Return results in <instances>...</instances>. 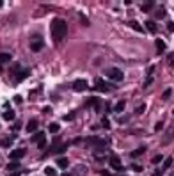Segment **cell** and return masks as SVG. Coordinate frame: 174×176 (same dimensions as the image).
I'll return each instance as SVG.
<instances>
[{
  "label": "cell",
  "mask_w": 174,
  "mask_h": 176,
  "mask_svg": "<svg viewBox=\"0 0 174 176\" xmlns=\"http://www.w3.org/2000/svg\"><path fill=\"white\" fill-rule=\"evenodd\" d=\"M28 77V69H22L20 73H16V82H22Z\"/></svg>",
  "instance_id": "obj_12"
},
{
  "label": "cell",
  "mask_w": 174,
  "mask_h": 176,
  "mask_svg": "<svg viewBox=\"0 0 174 176\" xmlns=\"http://www.w3.org/2000/svg\"><path fill=\"white\" fill-rule=\"evenodd\" d=\"M73 176H87V164H77L73 167Z\"/></svg>",
  "instance_id": "obj_4"
},
{
  "label": "cell",
  "mask_w": 174,
  "mask_h": 176,
  "mask_svg": "<svg viewBox=\"0 0 174 176\" xmlns=\"http://www.w3.org/2000/svg\"><path fill=\"white\" fill-rule=\"evenodd\" d=\"M96 89H100V91H110V86L107 84V82H103V80H98L96 82Z\"/></svg>",
  "instance_id": "obj_10"
},
{
  "label": "cell",
  "mask_w": 174,
  "mask_h": 176,
  "mask_svg": "<svg viewBox=\"0 0 174 176\" xmlns=\"http://www.w3.org/2000/svg\"><path fill=\"white\" fill-rule=\"evenodd\" d=\"M144 109H146V105H139V109H137L135 112H137V114H140V112H142V110H144Z\"/></svg>",
  "instance_id": "obj_37"
},
{
  "label": "cell",
  "mask_w": 174,
  "mask_h": 176,
  "mask_svg": "<svg viewBox=\"0 0 174 176\" xmlns=\"http://www.w3.org/2000/svg\"><path fill=\"white\" fill-rule=\"evenodd\" d=\"M7 169H9V171H18V169H20V162H18V160H13L11 164H7Z\"/></svg>",
  "instance_id": "obj_16"
},
{
  "label": "cell",
  "mask_w": 174,
  "mask_h": 176,
  "mask_svg": "<svg viewBox=\"0 0 174 176\" xmlns=\"http://www.w3.org/2000/svg\"><path fill=\"white\" fill-rule=\"evenodd\" d=\"M50 30H52V36L55 43H60L66 36H68V23L64 22L62 18H55L52 25H50Z\"/></svg>",
  "instance_id": "obj_1"
},
{
  "label": "cell",
  "mask_w": 174,
  "mask_h": 176,
  "mask_svg": "<svg viewBox=\"0 0 174 176\" xmlns=\"http://www.w3.org/2000/svg\"><path fill=\"white\" fill-rule=\"evenodd\" d=\"M11 55L9 54H0V64H5V63H11Z\"/></svg>",
  "instance_id": "obj_18"
},
{
  "label": "cell",
  "mask_w": 174,
  "mask_h": 176,
  "mask_svg": "<svg viewBox=\"0 0 174 176\" xmlns=\"http://www.w3.org/2000/svg\"><path fill=\"white\" fill-rule=\"evenodd\" d=\"M103 126H105V128H108V126H110V123H108V119H107V118H103Z\"/></svg>",
  "instance_id": "obj_35"
},
{
  "label": "cell",
  "mask_w": 174,
  "mask_h": 176,
  "mask_svg": "<svg viewBox=\"0 0 174 176\" xmlns=\"http://www.w3.org/2000/svg\"><path fill=\"white\" fill-rule=\"evenodd\" d=\"M11 144H13V137H7V139L2 141V146H4V148H9Z\"/></svg>",
  "instance_id": "obj_25"
},
{
  "label": "cell",
  "mask_w": 174,
  "mask_h": 176,
  "mask_svg": "<svg viewBox=\"0 0 174 176\" xmlns=\"http://www.w3.org/2000/svg\"><path fill=\"white\" fill-rule=\"evenodd\" d=\"M163 128V123H156V126H155V130L158 132V130H162Z\"/></svg>",
  "instance_id": "obj_36"
},
{
  "label": "cell",
  "mask_w": 174,
  "mask_h": 176,
  "mask_svg": "<svg viewBox=\"0 0 174 176\" xmlns=\"http://www.w3.org/2000/svg\"><path fill=\"white\" fill-rule=\"evenodd\" d=\"M36 130H37V121L32 119V121H30L28 125H27V132H28V133H32V132H36Z\"/></svg>",
  "instance_id": "obj_14"
},
{
  "label": "cell",
  "mask_w": 174,
  "mask_h": 176,
  "mask_svg": "<svg viewBox=\"0 0 174 176\" xmlns=\"http://www.w3.org/2000/svg\"><path fill=\"white\" fill-rule=\"evenodd\" d=\"M171 92H172L171 89H165V92H163V100H167V98L171 96Z\"/></svg>",
  "instance_id": "obj_33"
},
{
  "label": "cell",
  "mask_w": 174,
  "mask_h": 176,
  "mask_svg": "<svg viewBox=\"0 0 174 176\" xmlns=\"http://www.w3.org/2000/svg\"><path fill=\"white\" fill-rule=\"evenodd\" d=\"M163 50H165V43H163L162 39H156V52L158 54H163Z\"/></svg>",
  "instance_id": "obj_17"
},
{
  "label": "cell",
  "mask_w": 174,
  "mask_h": 176,
  "mask_svg": "<svg viewBox=\"0 0 174 176\" xmlns=\"http://www.w3.org/2000/svg\"><path fill=\"white\" fill-rule=\"evenodd\" d=\"M45 48V41L41 37V34H32L30 36V50L32 52H41Z\"/></svg>",
  "instance_id": "obj_2"
},
{
  "label": "cell",
  "mask_w": 174,
  "mask_h": 176,
  "mask_svg": "<svg viewBox=\"0 0 174 176\" xmlns=\"http://www.w3.org/2000/svg\"><path fill=\"white\" fill-rule=\"evenodd\" d=\"M167 29H169V30H171V32H174V23H172V22H171V23H169V25H167Z\"/></svg>",
  "instance_id": "obj_38"
},
{
  "label": "cell",
  "mask_w": 174,
  "mask_h": 176,
  "mask_svg": "<svg viewBox=\"0 0 174 176\" xmlns=\"http://www.w3.org/2000/svg\"><path fill=\"white\" fill-rule=\"evenodd\" d=\"M4 119H5V121H13V119H14V112H13V110H7V112L4 114Z\"/></svg>",
  "instance_id": "obj_23"
},
{
  "label": "cell",
  "mask_w": 174,
  "mask_h": 176,
  "mask_svg": "<svg viewBox=\"0 0 174 176\" xmlns=\"http://www.w3.org/2000/svg\"><path fill=\"white\" fill-rule=\"evenodd\" d=\"M57 164H59V167H60V169H68V165H69L68 158H59V160H57Z\"/></svg>",
  "instance_id": "obj_19"
},
{
  "label": "cell",
  "mask_w": 174,
  "mask_h": 176,
  "mask_svg": "<svg viewBox=\"0 0 174 176\" xmlns=\"http://www.w3.org/2000/svg\"><path fill=\"white\" fill-rule=\"evenodd\" d=\"M125 107H126V101H125V100L117 101V105H116V112H123V110H125Z\"/></svg>",
  "instance_id": "obj_20"
},
{
  "label": "cell",
  "mask_w": 174,
  "mask_h": 176,
  "mask_svg": "<svg viewBox=\"0 0 174 176\" xmlns=\"http://www.w3.org/2000/svg\"><path fill=\"white\" fill-rule=\"evenodd\" d=\"M45 146H46V139H43V141H39V142H37V148H39V149H43Z\"/></svg>",
  "instance_id": "obj_31"
},
{
  "label": "cell",
  "mask_w": 174,
  "mask_h": 176,
  "mask_svg": "<svg viewBox=\"0 0 174 176\" xmlns=\"http://www.w3.org/2000/svg\"><path fill=\"white\" fill-rule=\"evenodd\" d=\"M146 29L149 30V32H151V34H156V30H158V27H156V23H155V22H151V20H149V22H146Z\"/></svg>",
  "instance_id": "obj_11"
},
{
  "label": "cell",
  "mask_w": 174,
  "mask_h": 176,
  "mask_svg": "<svg viewBox=\"0 0 174 176\" xmlns=\"http://www.w3.org/2000/svg\"><path fill=\"white\" fill-rule=\"evenodd\" d=\"M171 139H174V128H169L167 132H165V137H163V144H169L171 142Z\"/></svg>",
  "instance_id": "obj_9"
},
{
  "label": "cell",
  "mask_w": 174,
  "mask_h": 176,
  "mask_svg": "<svg viewBox=\"0 0 174 176\" xmlns=\"http://www.w3.org/2000/svg\"><path fill=\"white\" fill-rule=\"evenodd\" d=\"M163 16H165V9H163V7H160L158 11H156V18H163Z\"/></svg>",
  "instance_id": "obj_27"
},
{
  "label": "cell",
  "mask_w": 174,
  "mask_h": 176,
  "mask_svg": "<svg viewBox=\"0 0 174 176\" xmlns=\"http://www.w3.org/2000/svg\"><path fill=\"white\" fill-rule=\"evenodd\" d=\"M62 176H71V174H68V173H64V174H62Z\"/></svg>",
  "instance_id": "obj_41"
},
{
  "label": "cell",
  "mask_w": 174,
  "mask_h": 176,
  "mask_svg": "<svg viewBox=\"0 0 174 176\" xmlns=\"http://www.w3.org/2000/svg\"><path fill=\"white\" fill-rule=\"evenodd\" d=\"M151 7H155V2H144L140 5V11L142 13H148V11H151Z\"/></svg>",
  "instance_id": "obj_13"
},
{
  "label": "cell",
  "mask_w": 174,
  "mask_h": 176,
  "mask_svg": "<svg viewBox=\"0 0 174 176\" xmlns=\"http://www.w3.org/2000/svg\"><path fill=\"white\" fill-rule=\"evenodd\" d=\"M131 169H133V171H137V173H140V171H142V167H140V165H131Z\"/></svg>",
  "instance_id": "obj_34"
},
{
  "label": "cell",
  "mask_w": 174,
  "mask_h": 176,
  "mask_svg": "<svg viewBox=\"0 0 174 176\" xmlns=\"http://www.w3.org/2000/svg\"><path fill=\"white\" fill-rule=\"evenodd\" d=\"M144 151H146V148H139V149H135V151H131V153H130V157H133V158H135V157H139V155H142Z\"/></svg>",
  "instance_id": "obj_24"
},
{
  "label": "cell",
  "mask_w": 174,
  "mask_h": 176,
  "mask_svg": "<svg viewBox=\"0 0 174 176\" xmlns=\"http://www.w3.org/2000/svg\"><path fill=\"white\" fill-rule=\"evenodd\" d=\"M171 164H172V158H167L165 164H163V169H169V167H171Z\"/></svg>",
  "instance_id": "obj_32"
},
{
  "label": "cell",
  "mask_w": 174,
  "mask_h": 176,
  "mask_svg": "<svg viewBox=\"0 0 174 176\" xmlns=\"http://www.w3.org/2000/svg\"><path fill=\"white\" fill-rule=\"evenodd\" d=\"M153 80H155V66H149L148 77H146V80H144V87H149V86L153 84Z\"/></svg>",
  "instance_id": "obj_6"
},
{
  "label": "cell",
  "mask_w": 174,
  "mask_h": 176,
  "mask_svg": "<svg viewBox=\"0 0 174 176\" xmlns=\"http://www.w3.org/2000/svg\"><path fill=\"white\" fill-rule=\"evenodd\" d=\"M73 89H75V91H78V92L85 91V89H87V80H84V78L75 80V82H73Z\"/></svg>",
  "instance_id": "obj_5"
},
{
  "label": "cell",
  "mask_w": 174,
  "mask_h": 176,
  "mask_svg": "<svg viewBox=\"0 0 174 176\" xmlns=\"http://www.w3.org/2000/svg\"><path fill=\"white\" fill-rule=\"evenodd\" d=\"M43 139H45V133H43V132H37L36 135H32V139H30V141H34V142H39V141H43Z\"/></svg>",
  "instance_id": "obj_21"
},
{
  "label": "cell",
  "mask_w": 174,
  "mask_h": 176,
  "mask_svg": "<svg viewBox=\"0 0 174 176\" xmlns=\"http://www.w3.org/2000/svg\"><path fill=\"white\" fill-rule=\"evenodd\" d=\"M110 167L116 169V171H125V165L121 164V160H119L117 157H112V158H110Z\"/></svg>",
  "instance_id": "obj_7"
},
{
  "label": "cell",
  "mask_w": 174,
  "mask_h": 176,
  "mask_svg": "<svg viewBox=\"0 0 174 176\" xmlns=\"http://www.w3.org/2000/svg\"><path fill=\"white\" fill-rule=\"evenodd\" d=\"M87 105H96V112H100V100L98 98H89Z\"/></svg>",
  "instance_id": "obj_15"
},
{
  "label": "cell",
  "mask_w": 174,
  "mask_h": 176,
  "mask_svg": "<svg viewBox=\"0 0 174 176\" xmlns=\"http://www.w3.org/2000/svg\"><path fill=\"white\" fill-rule=\"evenodd\" d=\"M45 173H46L48 176H55V171H53L52 167H46V169H45Z\"/></svg>",
  "instance_id": "obj_30"
},
{
  "label": "cell",
  "mask_w": 174,
  "mask_h": 176,
  "mask_svg": "<svg viewBox=\"0 0 174 176\" xmlns=\"http://www.w3.org/2000/svg\"><path fill=\"white\" fill-rule=\"evenodd\" d=\"M163 160V157H162V155H156V157H153V164H160Z\"/></svg>",
  "instance_id": "obj_29"
},
{
  "label": "cell",
  "mask_w": 174,
  "mask_h": 176,
  "mask_svg": "<svg viewBox=\"0 0 174 176\" xmlns=\"http://www.w3.org/2000/svg\"><path fill=\"white\" fill-rule=\"evenodd\" d=\"M25 149H14V151H11V158L13 160H20V158H23L25 157Z\"/></svg>",
  "instance_id": "obj_8"
},
{
  "label": "cell",
  "mask_w": 174,
  "mask_h": 176,
  "mask_svg": "<svg viewBox=\"0 0 174 176\" xmlns=\"http://www.w3.org/2000/svg\"><path fill=\"white\" fill-rule=\"evenodd\" d=\"M105 75L110 80H114V82H123V78H125V75H123V71L119 68H107L105 69Z\"/></svg>",
  "instance_id": "obj_3"
},
{
  "label": "cell",
  "mask_w": 174,
  "mask_h": 176,
  "mask_svg": "<svg viewBox=\"0 0 174 176\" xmlns=\"http://www.w3.org/2000/svg\"><path fill=\"white\" fill-rule=\"evenodd\" d=\"M167 60H169V66H172V68H174V52H172V54H169Z\"/></svg>",
  "instance_id": "obj_28"
},
{
  "label": "cell",
  "mask_w": 174,
  "mask_h": 176,
  "mask_svg": "<svg viewBox=\"0 0 174 176\" xmlns=\"http://www.w3.org/2000/svg\"><path fill=\"white\" fill-rule=\"evenodd\" d=\"M171 176H174V174H171Z\"/></svg>",
  "instance_id": "obj_42"
},
{
  "label": "cell",
  "mask_w": 174,
  "mask_h": 176,
  "mask_svg": "<svg viewBox=\"0 0 174 176\" xmlns=\"http://www.w3.org/2000/svg\"><path fill=\"white\" fill-rule=\"evenodd\" d=\"M153 176H162V171H155V173H153Z\"/></svg>",
  "instance_id": "obj_39"
},
{
  "label": "cell",
  "mask_w": 174,
  "mask_h": 176,
  "mask_svg": "<svg viewBox=\"0 0 174 176\" xmlns=\"http://www.w3.org/2000/svg\"><path fill=\"white\" fill-rule=\"evenodd\" d=\"M130 27L133 29V30H137V32H142V27H140V23H137L135 20H131V22H130Z\"/></svg>",
  "instance_id": "obj_22"
},
{
  "label": "cell",
  "mask_w": 174,
  "mask_h": 176,
  "mask_svg": "<svg viewBox=\"0 0 174 176\" xmlns=\"http://www.w3.org/2000/svg\"><path fill=\"white\" fill-rule=\"evenodd\" d=\"M9 176H20V173H16V174H9Z\"/></svg>",
  "instance_id": "obj_40"
},
{
  "label": "cell",
  "mask_w": 174,
  "mask_h": 176,
  "mask_svg": "<svg viewBox=\"0 0 174 176\" xmlns=\"http://www.w3.org/2000/svg\"><path fill=\"white\" fill-rule=\"evenodd\" d=\"M48 130L52 132V133H57V132H59V125H57V123H52V125L48 126Z\"/></svg>",
  "instance_id": "obj_26"
}]
</instances>
